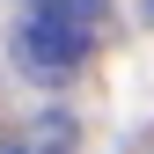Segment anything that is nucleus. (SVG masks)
I'll return each instance as SVG.
<instances>
[{
	"mask_svg": "<svg viewBox=\"0 0 154 154\" xmlns=\"http://www.w3.org/2000/svg\"><path fill=\"white\" fill-rule=\"evenodd\" d=\"M73 147H81V132H73L66 110H37L0 140V154H73Z\"/></svg>",
	"mask_w": 154,
	"mask_h": 154,
	"instance_id": "f03ea898",
	"label": "nucleus"
},
{
	"mask_svg": "<svg viewBox=\"0 0 154 154\" xmlns=\"http://www.w3.org/2000/svg\"><path fill=\"white\" fill-rule=\"evenodd\" d=\"M103 22H110L103 0H37L29 22L15 29V59H22V73H37V81H73V73L88 66Z\"/></svg>",
	"mask_w": 154,
	"mask_h": 154,
	"instance_id": "f257e3e1",
	"label": "nucleus"
}]
</instances>
